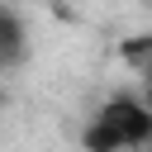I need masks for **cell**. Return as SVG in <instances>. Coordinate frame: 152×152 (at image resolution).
<instances>
[{"label":"cell","instance_id":"cell-1","mask_svg":"<svg viewBox=\"0 0 152 152\" xmlns=\"http://www.w3.org/2000/svg\"><path fill=\"white\" fill-rule=\"evenodd\" d=\"M100 119L119 133L124 147H142V142L152 138V114H147V104H142L138 95H114V100H104Z\"/></svg>","mask_w":152,"mask_h":152},{"label":"cell","instance_id":"cell-2","mask_svg":"<svg viewBox=\"0 0 152 152\" xmlns=\"http://www.w3.org/2000/svg\"><path fill=\"white\" fill-rule=\"evenodd\" d=\"M28 57V33H24V19L10 10V5H0V71L5 66H19Z\"/></svg>","mask_w":152,"mask_h":152},{"label":"cell","instance_id":"cell-3","mask_svg":"<svg viewBox=\"0 0 152 152\" xmlns=\"http://www.w3.org/2000/svg\"><path fill=\"white\" fill-rule=\"evenodd\" d=\"M81 147H86V152H119L124 142H119V133H114V128L95 114V119L86 124V133H81ZM128 152H133V147H128Z\"/></svg>","mask_w":152,"mask_h":152},{"label":"cell","instance_id":"cell-4","mask_svg":"<svg viewBox=\"0 0 152 152\" xmlns=\"http://www.w3.org/2000/svg\"><path fill=\"white\" fill-rule=\"evenodd\" d=\"M119 152H128V147H119Z\"/></svg>","mask_w":152,"mask_h":152}]
</instances>
